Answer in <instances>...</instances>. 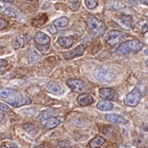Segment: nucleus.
<instances>
[{
    "mask_svg": "<svg viewBox=\"0 0 148 148\" xmlns=\"http://www.w3.org/2000/svg\"><path fill=\"white\" fill-rule=\"evenodd\" d=\"M0 98L5 100L12 107H22L32 103L30 97L10 88H0Z\"/></svg>",
    "mask_w": 148,
    "mask_h": 148,
    "instance_id": "obj_1",
    "label": "nucleus"
},
{
    "mask_svg": "<svg viewBox=\"0 0 148 148\" xmlns=\"http://www.w3.org/2000/svg\"><path fill=\"white\" fill-rule=\"evenodd\" d=\"M143 47V44L137 40H130L121 42L116 47V52L118 54H128V53H136Z\"/></svg>",
    "mask_w": 148,
    "mask_h": 148,
    "instance_id": "obj_2",
    "label": "nucleus"
},
{
    "mask_svg": "<svg viewBox=\"0 0 148 148\" xmlns=\"http://www.w3.org/2000/svg\"><path fill=\"white\" fill-rule=\"evenodd\" d=\"M126 37H127V34H125V32L111 30L106 34V42L109 46L114 47L120 44L121 42H123Z\"/></svg>",
    "mask_w": 148,
    "mask_h": 148,
    "instance_id": "obj_3",
    "label": "nucleus"
},
{
    "mask_svg": "<svg viewBox=\"0 0 148 148\" xmlns=\"http://www.w3.org/2000/svg\"><path fill=\"white\" fill-rule=\"evenodd\" d=\"M86 25H87L88 30L91 33H93V34H101L105 29L104 23L95 17V16H90L86 20Z\"/></svg>",
    "mask_w": 148,
    "mask_h": 148,
    "instance_id": "obj_4",
    "label": "nucleus"
},
{
    "mask_svg": "<svg viewBox=\"0 0 148 148\" xmlns=\"http://www.w3.org/2000/svg\"><path fill=\"white\" fill-rule=\"evenodd\" d=\"M141 99V92L137 87L133 88L132 91L126 95L125 104L128 107H135Z\"/></svg>",
    "mask_w": 148,
    "mask_h": 148,
    "instance_id": "obj_5",
    "label": "nucleus"
},
{
    "mask_svg": "<svg viewBox=\"0 0 148 148\" xmlns=\"http://www.w3.org/2000/svg\"><path fill=\"white\" fill-rule=\"evenodd\" d=\"M66 84L68 85V87L71 88V90L77 93H84L87 92L88 87L87 85L80 79H74V78H70L66 81Z\"/></svg>",
    "mask_w": 148,
    "mask_h": 148,
    "instance_id": "obj_6",
    "label": "nucleus"
},
{
    "mask_svg": "<svg viewBox=\"0 0 148 148\" xmlns=\"http://www.w3.org/2000/svg\"><path fill=\"white\" fill-rule=\"evenodd\" d=\"M95 76L100 81H110L113 79V74L109 71V69L106 68H98L95 71Z\"/></svg>",
    "mask_w": 148,
    "mask_h": 148,
    "instance_id": "obj_7",
    "label": "nucleus"
},
{
    "mask_svg": "<svg viewBox=\"0 0 148 148\" xmlns=\"http://www.w3.org/2000/svg\"><path fill=\"white\" fill-rule=\"evenodd\" d=\"M106 120L111 123H116V125H125L127 123V120L125 116L116 114H106Z\"/></svg>",
    "mask_w": 148,
    "mask_h": 148,
    "instance_id": "obj_8",
    "label": "nucleus"
},
{
    "mask_svg": "<svg viewBox=\"0 0 148 148\" xmlns=\"http://www.w3.org/2000/svg\"><path fill=\"white\" fill-rule=\"evenodd\" d=\"M84 51H85L84 45H79V46H77L75 49L65 52V53H64V58L71 59V58H74V57H76V56H81V54H83Z\"/></svg>",
    "mask_w": 148,
    "mask_h": 148,
    "instance_id": "obj_9",
    "label": "nucleus"
},
{
    "mask_svg": "<svg viewBox=\"0 0 148 148\" xmlns=\"http://www.w3.org/2000/svg\"><path fill=\"white\" fill-rule=\"evenodd\" d=\"M45 130H52L60 125V120L57 118H49L42 121Z\"/></svg>",
    "mask_w": 148,
    "mask_h": 148,
    "instance_id": "obj_10",
    "label": "nucleus"
},
{
    "mask_svg": "<svg viewBox=\"0 0 148 148\" xmlns=\"http://www.w3.org/2000/svg\"><path fill=\"white\" fill-rule=\"evenodd\" d=\"M0 12L3 15L9 16L12 18H21V13L17 9H15L14 7H1L0 8Z\"/></svg>",
    "mask_w": 148,
    "mask_h": 148,
    "instance_id": "obj_11",
    "label": "nucleus"
},
{
    "mask_svg": "<svg viewBox=\"0 0 148 148\" xmlns=\"http://www.w3.org/2000/svg\"><path fill=\"white\" fill-rule=\"evenodd\" d=\"M35 42H37L40 46H47L51 42V38L47 35H46L45 33L42 32H38L37 34L35 35Z\"/></svg>",
    "mask_w": 148,
    "mask_h": 148,
    "instance_id": "obj_12",
    "label": "nucleus"
},
{
    "mask_svg": "<svg viewBox=\"0 0 148 148\" xmlns=\"http://www.w3.org/2000/svg\"><path fill=\"white\" fill-rule=\"evenodd\" d=\"M77 102L82 107L89 106V105H91L94 102V98L90 94H81L77 98Z\"/></svg>",
    "mask_w": 148,
    "mask_h": 148,
    "instance_id": "obj_13",
    "label": "nucleus"
},
{
    "mask_svg": "<svg viewBox=\"0 0 148 148\" xmlns=\"http://www.w3.org/2000/svg\"><path fill=\"white\" fill-rule=\"evenodd\" d=\"M99 94L103 99L105 100H112L116 96V91L112 88H101L99 91Z\"/></svg>",
    "mask_w": 148,
    "mask_h": 148,
    "instance_id": "obj_14",
    "label": "nucleus"
},
{
    "mask_svg": "<svg viewBox=\"0 0 148 148\" xmlns=\"http://www.w3.org/2000/svg\"><path fill=\"white\" fill-rule=\"evenodd\" d=\"M97 108L99 109L100 111L109 112L114 109V105H113V103L108 101V100H101V101L98 102Z\"/></svg>",
    "mask_w": 148,
    "mask_h": 148,
    "instance_id": "obj_15",
    "label": "nucleus"
},
{
    "mask_svg": "<svg viewBox=\"0 0 148 148\" xmlns=\"http://www.w3.org/2000/svg\"><path fill=\"white\" fill-rule=\"evenodd\" d=\"M46 89L49 93H52L54 95H59L61 93V88L59 87V85L56 82H47L46 84Z\"/></svg>",
    "mask_w": 148,
    "mask_h": 148,
    "instance_id": "obj_16",
    "label": "nucleus"
},
{
    "mask_svg": "<svg viewBox=\"0 0 148 148\" xmlns=\"http://www.w3.org/2000/svg\"><path fill=\"white\" fill-rule=\"evenodd\" d=\"M57 42H58L59 46L62 47H70L71 46L73 45L74 42V39L72 37H59L58 40H57Z\"/></svg>",
    "mask_w": 148,
    "mask_h": 148,
    "instance_id": "obj_17",
    "label": "nucleus"
},
{
    "mask_svg": "<svg viewBox=\"0 0 148 148\" xmlns=\"http://www.w3.org/2000/svg\"><path fill=\"white\" fill-rule=\"evenodd\" d=\"M104 143H105V138L98 135V136H95L91 141L89 142V146L91 148H99V147H101Z\"/></svg>",
    "mask_w": 148,
    "mask_h": 148,
    "instance_id": "obj_18",
    "label": "nucleus"
},
{
    "mask_svg": "<svg viewBox=\"0 0 148 148\" xmlns=\"http://www.w3.org/2000/svg\"><path fill=\"white\" fill-rule=\"evenodd\" d=\"M47 16L46 14H40L39 16H37L36 18L33 19L32 24H33V26H35V27H40V26H42V24H45V22L47 21Z\"/></svg>",
    "mask_w": 148,
    "mask_h": 148,
    "instance_id": "obj_19",
    "label": "nucleus"
},
{
    "mask_svg": "<svg viewBox=\"0 0 148 148\" xmlns=\"http://www.w3.org/2000/svg\"><path fill=\"white\" fill-rule=\"evenodd\" d=\"M24 46H25V40H24V38L21 37V36L16 37L15 39L13 40V42H12V47L15 49H21V47H23Z\"/></svg>",
    "mask_w": 148,
    "mask_h": 148,
    "instance_id": "obj_20",
    "label": "nucleus"
},
{
    "mask_svg": "<svg viewBox=\"0 0 148 148\" xmlns=\"http://www.w3.org/2000/svg\"><path fill=\"white\" fill-rule=\"evenodd\" d=\"M120 21L123 23V25L125 27H127V28H131L132 27V17L130 15H123V16H121L120 18Z\"/></svg>",
    "mask_w": 148,
    "mask_h": 148,
    "instance_id": "obj_21",
    "label": "nucleus"
},
{
    "mask_svg": "<svg viewBox=\"0 0 148 148\" xmlns=\"http://www.w3.org/2000/svg\"><path fill=\"white\" fill-rule=\"evenodd\" d=\"M68 23H69V21H68L67 18H66V17H61V18L56 19V20L53 22V25L56 26V27L64 28V27H66V26L68 25Z\"/></svg>",
    "mask_w": 148,
    "mask_h": 148,
    "instance_id": "obj_22",
    "label": "nucleus"
},
{
    "mask_svg": "<svg viewBox=\"0 0 148 148\" xmlns=\"http://www.w3.org/2000/svg\"><path fill=\"white\" fill-rule=\"evenodd\" d=\"M80 0H68V7L72 11H78L80 8Z\"/></svg>",
    "mask_w": 148,
    "mask_h": 148,
    "instance_id": "obj_23",
    "label": "nucleus"
},
{
    "mask_svg": "<svg viewBox=\"0 0 148 148\" xmlns=\"http://www.w3.org/2000/svg\"><path fill=\"white\" fill-rule=\"evenodd\" d=\"M85 5L88 9H94L98 5V0H85Z\"/></svg>",
    "mask_w": 148,
    "mask_h": 148,
    "instance_id": "obj_24",
    "label": "nucleus"
},
{
    "mask_svg": "<svg viewBox=\"0 0 148 148\" xmlns=\"http://www.w3.org/2000/svg\"><path fill=\"white\" fill-rule=\"evenodd\" d=\"M148 31V17H145V22L144 24L141 26V29H140V32L142 33V34H145Z\"/></svg>",
    "mask_w": 148,
    "mask_h": 148,
    "instance_id": "obj_25",
    "label": "nucleus"
},
{
    "mask_svg": "<svg viewBox=\"0 0 148 148\" xmlns=\"http://www.w3.org/2000/svg\"><path fill=\"white\" fill-rule=\"evenodd\" d=\"M0 112H3V113L10 112V108H9L8 106H6L5 104H2V103H0Z\"/></svg>",
    "mask_w": 148,
    "mask_h": 148,
    "instance_id": "obj_26",
    "label": "nucleus"
},
{
    "mask_svg": "<svg viewBox=\"0 0 148 148\" xmlns=\"http://www.w3.org/2000/svg\"><path fill=\"white\" fill-rule=\"evenodd\" d=\"M7 25H8V23H7L4 19L0 18V31L3 30V29H5L7 27Z\"/></svg>",
    "mask_w": 148,
    "mask_h": 148,
    "instance_id": "obj_27",
    "label": "nucleus"
},
{
    "mask_svg": "<svg viewBox=\"0 0 148 148\" xmlns=\"http://www.w3.org/2000/svg\"><path fill=\"white\" fill-rule=\"evenodd\" d=\"M47 29H49V31L51 33L52 35H56V33H57V30H56V27L54 25H51V26H49L47 27Z\"/></svg>",
    "mask_w": 148,
    "mask_h": 148,
    "instance_id": "obj_28",
    "label": "nucleus"
},
{
    "mask_svg": "<svg viewBox=\"0 0 148 148\" xmlns=\"http://www.w3.org/2000/svg\"><path fill=\"white\" fill-rule=\"evenodd\" d=\"M8 64L7 60H4V59H0V68H3Z\"/></svg>",
    "mask_w": 148,
    "mask_h": 148,
    "instance_id": "obj_29",
    "label": "nucleus"
},
{
    "mask_svg": "<svg viewBox=\"0 0 148 148\" xmlns=\"http://www.w3.org/2000/svg\"><path fill=\"white\" fill-rule=\"evenodd\" d=\"M135 2V3H144L148 4V0H131V2Z\"/></svg>",
    "mask_w": 148,
    "mask_h": 148,
    "instance_id": "obj_30",
    "label": "nucleus"
},
{
    "mask_svg": "<svg viewBox=\"0 0 148 148\" xmlns=\"http://www.w3.org/2000/svg\"><path fill=\"white\" fill-rule=\"evenodd\" d=\"M59 146H61V148H62L63 146H67L68 145V143L67 142H59Z\"/></svg>",
    "mask_w": 148,
    "mask_h": 148,
    "instance_id": "obj_31",
    "label": "nucleus"
},
{
    "mask_svg": "<svg viewBox=\"0 0 148 148\" xmlns=\"http://www.w3.org/2000/svg\"><path fill=\"white\" fill-rule=\"evenodd\" d=\"M0 148H16V147H13V146H12V147H9L8 145H2V146L0 147Z\"/></svg>",
    "mask_w": 148,
    "mask_h": 148,
    "instance_id": "obj_32",
    "label": "nucleus"
},
{
    "mask_svg": "<svg viewBox=\"0 0 148 148\" xmlns=\"http://www.w3.org/2000/svg\"><path fill=\"white\" fill-rule=\"evenodd\" d=\"M1 1H4V2H8V3H12L14 0H1Z\"/></svg>",
    "mask_w": 148,
    "mask_h": 148,
    "instance_id": "obj_33",
    "label": "nucleus"
},
{
    "mask_svg": "<svg viewBox=\"0 0 148 148\" xmlns=\"http://www.w3.org/2000/svg\"><path fill=\"white\" fill-rule=\"evenodd\" d=\"M37 148H47L46 145H40V146H39V147H37Z\"/></svg>",
    "mask_w": 148,
    "mask_h": 148,
    "instance_id": "obj_34",
    "label": "nucleus"
},
{
    "mask_svg": "<svg viewBox=\"0 0 148 148\" xmlns=\"http://www.w3.org/2000/svg\"><path fill=\"white\" fill-rule=\"evenodd\" d=\"M118 148H128V147H126V146H120V147H118Z\"/></svg>",
    "mask_w": 148,
    "mask_h": 148,
    "instance_id": "obj_35",
    "label": "nucleus"
},
{
    "mask_svg": "<svg viewBox=\"0 0 148 148\" xmlns=\"http://www.w3.org/2000/svg\"><path fill=\"white\" fill-rule=\"evenodd\" d=\"M145 53H146V54H147V56H148V49H146V51H145Z\"/></svg>",
    "mask_w": 148,
    "mask_h": 148,
    "instance_id": "obj_36",
    "label": "nucleus"
},
{
    "mask_svg": "<svg viewBox=\"0 0 148 148\" xmlns=\"http://www.w3.org/2000/svg\"><path fill=\"white\" fill-rule=\"evenodd\" d=\"M146 65H147V66H148V60H147V61H146Z\"/></svg>",
    "mask_w": 148,
    "mask_h": 148,
    "instance_id": "obj_37",
    "label": "nucleus"
},
{
    "mask_svg": "<svg viewBox=\"0 0 148 148\" xmlns=\"http://www.w3.org/2000/svg\"><path fill=\"white\" fill-rule=\"evenodd\" d=\"M28 1H35V0H28Z\"/></svg>",
    "mask_w": 148,
    "mask_h": 148,
    "instance_id": "obj_38",
    "label": "nucleus"
}]
</instances>
